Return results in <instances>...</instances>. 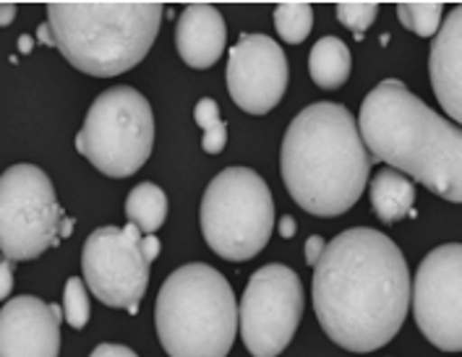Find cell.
Instances as JSON below:
<instances>
[{
    "instance_id": "6da1fadb",
    "label": "cell",
    "mask_w": 462,
    "mask_h": 357,
    "mask_svg": "<svg viewBox=\"0 0 462 357\" xmlns=\"http://www.w3.org/2000/svg\"><path fill=\"white\" fill-rule=\"evenodd\" d=\"M413 282L402 251L374 227H350L314 266V310L347 352H374L400 334Z\"/></svg>"
},
{
    "instance_id": "7a4b0ae2",
    "label": "cell",
    "mask_w": 462,
    "mask_h": 357,
    "mask_svg": "<svg viewBox=\"0 0 462 357\" xmlns=\"http://www.w3.org/2000/svg\"><path fill=\"white\" fill-rule=\"evenodd\" d=\"M358 128L371 162H387L444 201L462 204V128L402 81L384 78L365 95Z\"/></svg>"
},
{
    "instance_id": "3957f363",
    "label": "cell",
    "mask_w": 462,
    "mask_h": 357,
    "mask_svg": "<svg viewBox=\"0 0 462 357\" xmlns=\"http://www.w3.org/2000/svg\"><path fill=\"white\" fill-rule=\"evenodd\" d=\"M280 169L292 201L314 216H340L365 191L371 154L356 115L337 102H314L285 131Z\"/></svg>"
},
{
    "instance_id": "277c9868",
    "label": "cell",
    "mask_w": 462,
    "mask_h": 357,
    "mask_svg": "<svg viewBox=\"0 0 462 357\" xmlns=\"http://www.w3.org/2000/svg\"><path fill=\"white\" fill-rule=\"evenodd\" d=\"M162 14V3H48V26L76 71L110 78L144 60Z\"/></svg>"
},
{
    "instance_id": "5b68a950",
    "label": "cell",
    "mask_w": 462,
    "mask_h": 357,
    "mask_svg": "<svg viewBox=\"0 0 462 357\" xmlns=\"http://www.w3.org/2000/svg\"><path fill=\"white\" fill-rule=\"evenodd\" d=\"M154 324L171 357H227L238 334L233 287L217 269L186 263L160 287Z\"/></svg>"
},
{
    "instance_id": "8992f818",
    "label": "cell",
    "mask_w": 462,
    "mask_h": 357,
    "mask_svg": "<svg viewBox=\"0 0 462 357\" xmlns=\"http://www.w3.org/2000/svg\"><path fill=\"white\" fill-rule=\"evenodd\" d=\"M201 233L225 261H248L264 251L274 230V201L264 178L248 167H227L201 198Z\"/></svg>"
},
{
    "instance_id": "52a82bcc",
    "label": "cell",
    "mask_w": 462,
    "mask_h": 357,
    "mask_svg": "<svg viewBox=\"0 0 462 357\" xmlns=\"http://www.w3.org/2000/svg\"><path fill=\"white\" fill-rule=\"evenodd\" d=\"M154 146V115L142 92L134 87H113L92 102L76 151L87 157L107 178L136 175Z\"/></svg>"
},
{
    "instance_id": "ba28073f",
    "label": "cell",
    "mask_w": 462,
    "mask_h": 357,
    "mask_svg": "<svg viewBox=\"0 0 462 357\" xmlns=\"http://www.w3.org/2000/svg\"><path fill=\"white\" fill-rule=\"evenodd\" d=\"M63 212L52 180L37 165L0 175V251L8 261H34L60 243Z\"/></svg>"
},
{
    "instance_id": "9c48e42d",
    "label": "cell",
    "mask_w": 462,
    "mask_h": 357,
    "mask_svg": "<svg viewBox=\"0 0 462 357\" xmlns=\"http://www.w3.org/2000/svg\"><path fill=\"white\" fill-rule=\"evenodd\" d=\"M300 316V277L282 263L262 266L248 279L238 306V326L245 350L254 357H277L292 342Z\"/></svg>"
},
{
    "instance_id": "30bf717a",
    "label": "cell",
    "mask_w": 462,
    "mask_h": 357,
    "mask_svg": "<svg viewBox=\"0 0 462 357\" xmlns=\"http://www.w3.org/2000/svg\"><path fill=\"white\" fill-rule=\"evenodd\" d=\"M142 230L125 227H97L81 248L84 285L107 308H125L139 313V303L149 285V261L142 253Z\"/></svg>"
},
{
    "instance_id": "8fae6325",
    "label": "cell",
    "mask_w": 462,
    "mask_h": 357,
    "mask_svg": "<svg viewBox=\"0 0 462 357\" xmlns=\"http://www.w3.org/2000/svg\"><path fill=\"white\" fill-rule=\"evenodd\" d=\"M411 300L423 336L444 352H462V243L439 245L420 261Z\"/></svg>"
},
{
    "instance_id": "7c38bea8",
    "label": "cell",
    "mask_w": 462,
    "mask_h": 357,
    "mask_svg": "<svg viewBox=\"0 0 462 357\" xmlns=\"http://www.w3.org/2000/svg\"><path fill=\"white\" fill-rule=\"evenodd\" d=\"M288 58L267 34H244L227 58V92L248 115H267L288 89Z\"/></svg>"
},
{
    "instance_id": "4fadbf2b",
    "label": "cell",
    "mask_w": 462,
    "mask_h": 357,
    "mask_svg": "<svg viewBox=\"0 0 462 357\" xmlns=\"http://www.w3.org/2000/svg\"><path fill=\"white\" fill-rule=\"evenodd\" d=\"M63 308L19 295L0 310V357H58Z\"/></svg>"
},
{
    "instance_id": "5bb4252c",
    "label": "cell",
    "mask_w": 462,
    "mask_h": 357,
    "mask_svg": "<svg viewBox=\"0 0 462 357\" xmlns=\"http://www.w3.org/2000/svg\"><path fill=\"white\" fill-rule=\"evenodd\" d=\"M429 76L444 113L462 125V3L439 26L429 52Z\"/></svg>"
},
{
    "instance_id": "9a60e30c",
    "label": "cell",
    "mask_w": 462,
    "mask_h": 357,
    "mask_svg": "<svg viewBox=\"0 0 462 357\" xmlns=\"http://www.w3.org/2000/svg\"><path fill=\"white\" fill-rule=\"evenodd\" d=\"M227 42V26L215 5L191 3L175 26V48L186 66L196 71L212 69Z\"/></svg>"
},
{
    "instance_id": "2e32d148",
    "label": "cell",
    "mask_w": 462,
    "mask_h": 357,
    "mask_svg": "<svg viewBox=\"0 0 462 357\" xmlns=\"http://www.w3.org/2000/svg\"><path fill=\"white\" fill-rule=\"evenodd\" d=\"M415 204V186L411 178H405L397 169H379L371 180V206L374 215L384 224H394L402 216H411Z\"/></svg>"
},
{
    "instance_id": "e0dca14e",
    "label": "cell",
    "mask_w": 462,
    "mask_h": 357,
    "mask_svg": "<svg viewBox=\"0 0 462 357\" xmlns=\"http://www.w3.org/2000/svg\"><path fill=\"white\" fill-rule=\"evenodd\" d=\"M353 69V58H350V50L347 45L337 40V37H321L317 45L311 48L309 55V71L314 84L332 92V89H340L342 84L347 81Z\"/></svg>"
},
{
    "instance_id": "ac0fdd59",
    "label": "cell",
    "mask_w": 462,
    "mask_h": 357,
    "mask_svg": "<svg viewBox=\"0 0 462 357\" xmlns=\"http://www.w3.org/2000/svg\"><path fill=\"white\" fill-rule=\"evenodd\" d=\"M125 216L142 230V235H152L168 219V196L154 183H142L125 198Z\"/></svg>"
},
{
    "instance_id": "d6986e66",
    "label": "cell",
    "mask_w": 462,
    "mask_h": 357,
    "mask_svg": "<svg viewBox=\"0 0 462 357\" xmlns=\"http://www.w3.org/2000/svg\"><path fill=\"white\" fill-rule=\"evenodd\" d=\"M274 26L282 42L300 45L314 26V5L311 3H280L274 8Z\"/></svg>"
},
{
    "instance_id": "ffe728a7",
    "label": "cell",
    "mask_w": 462,
    "mask_h": 357,
    "mask_svg": "<svg viewBox=\"0 0 462 357\" xmlns=\"http://www.w3.org/2000/svg\"><path fill=\"white\" fill-rule=\"evenodd\" d=\"M444 3H397V19L418 37H437Z\"/></svg>"
},
{
    "instance_id": "44dd1931",
    "label": "cell",
    "mask_w": 462,
    "mask_h": 357,
    "mask_svg": "<svg viewBox=\"0 0 462 357\" xmlns=\"http://www.w3.org/2000/svg\"><path fill=\"white\" fill-rule=\"evenodd\" d=\"M194 120L199 123V128L204 131V142H201L204 151L207 154H219L225 149V143H227V125H225V120L219 118L217 102L209 99V96L199 99L194 110Z\"/></svg>"
},
{
    "instance_id": "7402d4cb",
    "label": "cell",
    "mask_w": 462,
    "mask_h": 357,
    "mask_svg": "<svg viewBox=\"0 0 462 357\" xmlns=\"http://www.w3.org/2000/svg\"><path fill=\"white\" fill-rule=\"evenodd\" d=\"M89 295L81 277H71L63 289V318L69 321L71 329H84L89 324Z\"/></svg>"
},
{
    "instance_id": "603a6c76",
    "label": "cell",
    "mask_w": 462,
    "mask_h": 357,
    "mask_svg": "<svg viewBox=\"0 0 462 357\" xmlns=\"http://www.w3.org/2000/svg\"><path fill=\"white\" fill-rule=\"evenodd\" d=\"M376 16H379V3H337V19L356 37H364V32L376 22Z\"/></svg>"
},
{
    "instance_id": "cb8c5ba5",
    "label": "cell",
    "mask_w": 462,
    "mask_h": 357,
    "mask_svg": "<svg viewBox=\"0 0 462 357\" xmlns=\"http://www.w3.org/2000/svg\"><path fill=\"white\" fill-rule=\"evenodd\" d=\"M14 289V266L11 261H0V303L11 295Z\"/></svg>"
},
{
    "instance_id": "d4e9b609",
    "label": "cell",
    "mask_w": 462,
    "mask_h": 357,
    "mask_svg": "<svg viewBox=\"0 0 462 357\" xmlns=\"http://www.w3.org/2000/svg\"><path fill=\"white\" fill-rule=\"evenodd\" d=\"M89 357H139L134 350L123 347V344H99Z\"/></svg>"
},
{
    "instance_id": "484cf974",
    "label": "cell",
    "mask_w": 462,
    "mask_h": 357,
    "mask_svg": "<svg viewBox=\"0 0 462 357\" xmlns=\"http://www.w3.org/2000/svg\"><path fill=\"white\" fill-rule=\"evenodd\" d=\"M324 248H327V243L319 238V235H311V238L306 240V263L309 266H317L321 253H324Z\"/></svg>"
},
{
    "instance_id": "4316f807",
    "label": "cell",
    "mask_w": 462,
    "mask_h": 357,
    "mask_svg": "<svg viewBox=\"0 0 462 357\" xmlns=\"http://www.w3.org/2000/svg\"><path fill=\"white\" fill-rule=\"evenodd\" d=\"M160 248H162V245H160V240L154 238V235H144V238H142V253H144L149 263L160 256Z\"/></svg>"
},
{
    "instance_id": "83f0119b",
    "label": "cell",
    "mask_w": 462,
    "mask_h": 357,
    "mask_svg": "<svg viewBox=\"0 0 462 357\" xmlns=\"http://www.w3.org/2000/svg\"><path fill=\"white\" fill-rule=\"evenodd\" d=\"M16 14H19V5L16 3H0V26L14 24Z\"/></svg>"
},
{
    "instance_id": "f1b7e54d",
    "label": "cell",
    "mask_w": 462,
    "mask_h": 357,
    "mask_svg": "<svg viewBox=\"0 0 462 357\" xmlns=\"http://www.w3.org/2000/svg\"><path fill=\"white\" fill-rule=\"evenodd\" d=\"M277 230H280V235H282V238H292V235H295V230H298V224H295V219H292L291 215H285V216H280Z\"/></svg>"
},
{
    "instance_id": "f546056e",
    "label": "cell",
    "mask_w": 462,
    "mask_h": 357,
    "mask_svg": "<svg viewBox=\"0 0 462 357\" xmlns=\"http://www.w3.org/2000/svg\"><path fill=\"white\" fill-rule=\"evenodd\" d=\"M37 37H40V42H45V45H52V48H55V40H52V34H50L48 24H40V29H37Z\"/></svg>"
},
{
    "instance_id": "4dcf8cb0",
    "label": "cell",
    "mask_w": 462,
    "mask_h": 357,
    "mask_svg": "<svg viewBox=\"0 0 462 357\" xmlns=\"http://www.w3.org/2000/svg\"><path fill=\"white\" fill-rule=\"evenodd\" d=\"M71 230H73V219H63V222H60V238H69V235H71Z\"/></svg>"
},
{
    "instance_id": "1f68e13d",
    "label": "cell",
    "mask_w": 462,
    "mask_h": 357,
    "mask_svg": "<svg viewBox=\"0 0 462 357\" xmlns=\"http://www.w3.org/2000/svg\"><path fill=\"white\" fill-rule=\"evenodd\" d=\"M32 48H34V42H32V37H19V50L22 52H32Z\"/></svg>"
}]
</instances>
